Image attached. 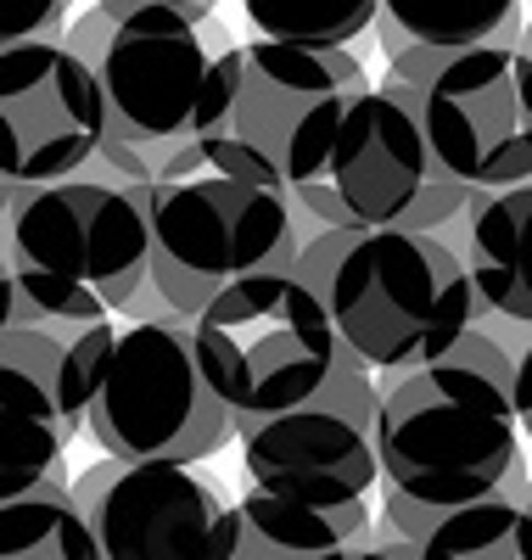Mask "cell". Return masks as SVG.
Instances as JSON below:
<instances>
[{
    "mask_svg": "<svg viewBox=\"0 0 532 560\" xmlns=\"http://www.w3.org/2000/svg\"><path fill=\"white\" fill-rule=\"evenodd\" d=\"M102 84V147L90 168L124 185H169L203 174V96L213 57L230 45L208 18L163 7H95L62 34Z\"/></svg>",
    "mask_w": 532,
    "mask_h": 560,
    "instance_id": "1",
    "label": "cell"
},
{
    "mask_svg": "<svg viewBox=\"0 0 532 560\" xmlns=\"http://www.w3.org/2000/svg\"><path fill=\"white\" fill-rule=\"evenodd\" d=\"M292 275L320 292L336 337L375 376L443 359L482 319L471 269L443 230L314 224L292 258Z\"/></svg>",
    "mask_w": 532,
    "mask_h": 560,
    "instance_id": "2",
    "label": "cell"
},
{
    "mask_svg": "<svg viewBox=\"0 0 532 560\" xmlns=\"http://www.w3.org/2000/svg\"><path fill=\"white\" fill-rule=\"evenodd\" d=\"M286 197L314 224L449 230L471 191L431 158V140L393 79L325 96L286 152Z\"/></svg>",
    "mask_w": 532,
    "mask_h": 560,
    "instance_id": "3",
    "label": "cell"
},
{
    "mask_svg": "<svg viewBox=\"0 0 532 560\" xmlns=\"http://www.w3.org/2000/svg\"><path fill=\"white\" fill-rule=\"evenodd\" d=\"M375 382V465L393 493L420 510H460L494 493L527 499L510 376L443 353Z\"/></svg>",
    "mask_w": 532,
    "mask_h": 560,
    "instance_id": "4",
    "label": "cell"
},
{
    "mask_svg": "<svg viewBox=\"0 0 532 560\" xmlns=\"http://www.w3.org/2000/svg\"><path fill=\"white\" fill-rule=\"evenodd\" d=\"M0 258L12 269V325H90L147 287L152 236L124 179L79 168L18 185Z\"/></svg>",
    "mask_w": 532,
    "mask_h": 560,
    "instance_id": "5",
    "label": "cell"
},
{
    "mask_svg": "<svg viewBox=\"0 0 532 560\" xmlns=\"http://www.w3.org/2000/svg\"><path fill=\"white\" fill-rule=\"evenodd\" d=\"M152 236L147 287L169 303L174 319H197L208 298L247 275L292 269L309 242V213L269 185L230 174H190L169 185H129Z\"/></svg>",
    "mask_w": 532,
    "mask_h": 560,
    "instance_id": "6",
    "label": "cell"
},
{
    "mask_svg": "<svg viewBox=\"0 0 532 560\" xmlns=\"http://www.w3.org/2000/svg\"><path fill=\"white\" fill-rule=\"evenodd\" d=\"M190 342H197L208 387L235 420V438L269 415L309 404L348 348L320 292L292 269L247 275L208 298L190 319Z\"/></svg>",
    "mask_w": 532,
    "mask_h": 560,
    "instance_id": "7",
    "label": "cell"
},
{
    "mask_svg": "<svg viewBox=\"0 0 532 560\" xmlns=\"http://www.w3.org/2000/svg\"><path fill=\"white\" fill-rule=\"evenodd\" d=\"M386 79L415 107L431 158L471 197L532 179V51L521 45L404 51L386 57Z\"/></svg>",
    "mask_w": 532,
    "mask_h": 560,
    "instance_id": "8",
    "label": "cell"
},
{
    "mask_svg": "<svg viewBox=\"0 0 532 560\" xmlns=\"http://www.w3.org/2000/svg\"><path fill=\"white\" fill-rule=\"evenodd\" d=\"M359 84L370 79L348 45H292L264 34L230 39L213 57L203 124H197L208 168L286 191V152H292L309 113L336 90H359Z\"/></svg>",
    "mask_w": 532,
    "mask_h": 560,
    "instance_id": "9",
    "label": "cell"
},
{
    "mask_svg": "<svg viewBox=\"0 0 532 560\" xmlns=\"http://www.w3.org/2000/svg\"><path fill=\"white\" fill-rule=\"evenodd\" d=\"M90 438L107 459L197 465L235 438V420L203 376L185 319H129L90 398Z\"/></svg>",
    "mask_w": 532,
    "mask_h": 560,
    "instance_id": "10",
    "label": "cell"
},
{
    "mask_svg": "<svg viewBox=\"0 0 532 560\" xmlns=\"http://www.w3.org/2000/svg\"><path fill=\"white\" fill-rule=\"evenodd\" d=\"M113 353V319L0 331V499L57 488Z\"/></svg>",
    "mask_w": 532,
    "mask_h": 560,
    "instance_id": "11",
    "label": "cell"
},
{
    "mask_svg": "<svg viewBox=\"0 0 532 560\" xmlns=\"http://www.w3.org/2000/svg\"><path fill=\"white\" fill-rule=\"evenodd\" d=\"M375 370L343 348L331 382L286 415L258 420L241 432V459L247 477L264 493H286L320 510H359L370 504V488L381 482L375 465Z\"/></svg>",
    "mask_w": 532,
    "mask_h": 560,
    "instance_id": "12",
    "label": "cell"
},
{
    "mask_svg": "<svg viewBox=\"0 0 532 560\" xmlns=\"http://www.w3.org/2000/svg\"><path fill=\"white\" fill-rule=\"evenodd\" d=\"M102 560H230L235 504L190 465L102 459L68 488Z\"/></svg>",
    "mask_w": 532,
    "mask_h": 560,
    "instance_id": "13",
    "label": "cell"
},
{
    "mask_svg": "<svg viewBox=\"0 0 532 560\" xmlns=\"http://www.w3.org/2000/svg\"><path fill=\"white\" fill-rule=\"evenodd\" d=\"M102 147V84L68 39L0 45V179L39 185L90 168Z\"/></svg>",
    "mask_w": 532,
    "mask_h": 560,
    "instance_id": "14",
    "label": "cell"
},
{
    "mask_svg": "<svg viewBox=\"0 0 532 560\" xmlns=\"http://www.w3.org/2000/svg\"><path fill=\"white\" fill-rule=\"evenodd\" d=\"M449 247L471 269L482 314L532 325V179L476 191L449 224Z\"/></svg>",
    "mask_w": 532,
    "mask_h": 560,
    "instance_id": "15",
    "label": "cell"
},
{
    "mask_svg": "<svg viewBox=\"0 0 532 560\" xmlns=\"http://www.w3.org/2000/svg\"><path fill=\"white\" fill-rule=\"evenodd\" d=\"M359 538H370V504L320 510L303 499L253 488L235 499V555L230 560H320Z\"/></svg>",
    "mask_w": 532,
    "mask_h": 560,
    "instance_id": "16",
    "label": "cell"
},
{
    "mask_svg": "<svg viewBox=\"0 0 532 560\" xmlns=\"http://www.w3.org/2000/svg\"><path fill=\"white\" fill-rule=\"evenodd\" d=\"M375 39L386 57L460 51V45H516L521 0H375Z\"/></svg>",
    "mask_w": 532,
    "mask_h": 560,
    "instance_id": "17",
    "label": "cell"
},
{
    "mask_svg": "<svg viewBox=\"0 0 532 560\" xmlns=\"http://www.w3.org/2000/svg\"><path fill=\"white\" fill-rule=\"evenodd\" d=\"M409 560H532V504L494 493L438 510L431 527L409 538Z\"/></svg>",
    "mask_w": 532,
    "mask_h": 560,
    "instance_id": "18",
    "label": "cell"
},
{
    "mask_svg": "<svg viewBox=\"0 0 532 560\" xmlns=\"http://www.w3.org/2000/svg\"><path fill=\"white\" fill-rule=\"evenodd\" d=\"M0 560H102L68 482L0 499Z\"/></svg>",
    "mask_w": 532,
    "mask_h": 560,
    "instance_id": "19",
    "label": "cell"
},
{
    "mask_svg": "<svg viewBox=\"0 0 532 560\" xmlns=\"http://www.w3.org/2000/svg\"><path fill=\"white\" fill-rule=\"evenodd\" d=\"M264 39L292 45H354L375 28V0H241Z\"/></svg>",
    "mask_w": 532,
    "mask_h": 560,
    "instance_id": "20",
    "label": "cell"
},
{
    "mask_svg": "<svg viewBox=\"0 0 532 560\" xmlns=\"http://www.w3.org/2000/svg\"><path fill=\"white\" fill-rule=\"evenodd\" d=\"M73 0H0V45L12 39H62Z\"/></svg>",
    "mask_w": 532,
    "mask_h": 560,
    "instance_id": "21",
    "label": "cell"
},
{
    "mask_svg": "<svg viewBox=\"0 0 532 560\" xmlns=\"http://www.w3.org/2000/svg\"><path fill=\"white\" fill-rule=\"evenodd\" d=\"M510 398H516L521 438L532 443V325H516V342H510Z\"/></svg>",
    "mask_w": 532,
    "mask_h": 560,
    "instance_id": "22",
    "label": "cell"
},
{
    "mask_svg": "<svg viewBox=\"0 0 532 560\" xmlns=\"http://www.w3.org/2000/svg\"><path fill=\"white\" fill-rule=\"evenodd\" d=\"M320 560H409V544H375V538H359V544H343V549H331Z\"/></svg>",
    "mask_w": 532,
    "mask_h": 560,
    "instance_id": "23",
    "label": "cell"
},
{
    "mask_svg": "<svg viewBox=\"0 0 532 560\" xmlns=\"http://www.w3.org/2000/svg\"><path fill=\"white\" fill-rule=\"evenodd\" d=\"M102 7H163V12H180V18H208L213 0H102Z\"/></svg>",
    "mask_w": 532,
    "mask_h": 560,
    "instance_id": "24",
    "label": "cell"
},
{
    "mask_svg": "<svg viewBox=\"0 0 532 560\" xmlns=\"http://www.w3.org/2000/svg\"><path fill=\"white\" fill-rule=\"evenodd\" d=\"M12 325V269H7V258H0V331Z\"/></svg>",
    "mask_w": 532,
    "mask_h": 560,
    "instance_id": "25",
    "label": "cell"
},
{
    "mask_svg": "<svg viewBox=\"0 0 532 560\" xmlns=\"http://www.w3.org/2000/svg\"><path fill=\"white\" fill-rule=\"evenodd\" d=\"M12 197H18V185L0 179V224H7V213H12Z\"/></svg>",
    "mask_w": 532,
    "mask_h": 560,
    "instance_id": "26",
    "label": "cell"
},
{
    "mask_svg": "<svg viewBox=\"0 0 532 560\" xmlns=\"http://www.w3.org/2000/svg\"><path fill=\"white\" fill-rule=\"evenodd\" d=\"M516 45H521V51H532V23H521V39Z\"/></svg>",
    "mask_w": 532,
    "mask_h": 560,
    "instance_id": "27",
    "label": "cell"
},
{
    "mask_svg": "<svg viewBox=\"0 0 532 560\" xmlns=\"http://www.w3.org/2000/svg\"><path fill=\"white\" fill-rule=\"evenodd\" d=\"M527 504H532V488H527Z\"/></svg>",
    "mask_w": 532,
    "mask_h": 560,
    "instance_id": "28",
    "label": "cell"
}]
</instances>
